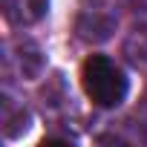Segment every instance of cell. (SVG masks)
I'll use <instances>...</instances> for the list:
<instances>
[{
  "mask_svg": "<svg viewBox=\"0 0 147 147\" xmlns=\"http://www.w3.org/2000/svg\"><path fill=\"white\" fill-rule=\"evenodd\" d=\"M0 6H3L6 20H12L15 26H29L46 15L49 0H0Z\"/></svg>",
  "mask_w": 147,
  "mask_h": 147,
  "instance_id": "obj_2",
  "label": "cell"
},
{
  "mask_svg": "<svg viewBox=\"0 0 147 147\" xmlns=\"http://www.w3.org/2000/svg\"><path fill=\"white\" fill-rule=\"evenodd\" d=\"M81 87L92 104L118 107L127 98L130 81L124 75V69L115 61H110L107 55H90L81 66Z\"/></svg>",
  "mask_w": 147,
  "mask_h": 147,
  "instance_id": "obj_1",
  "label": "cell"
}]
</instances>
